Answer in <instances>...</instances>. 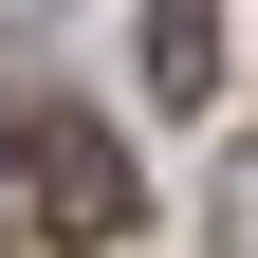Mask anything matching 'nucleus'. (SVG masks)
Here are the masks:
<instances>
[{
  "mask_svg": "<svg viewBox=\"0 0 258 258\" xmlns=\"http://www.w3.org/2000/svg\"><path fill=\"white\" fill-rule=\"evenodd\" d=\"M19 221H37V240H129V221H148L129 203V148L74 129V111H37L19 129Z\"/></svg>",
  "mask_w": 258,
  "mask_h": 258,
  "instance_id": "f257e3e1",
  "label": "nucleus"
},
{
  "mask_svg": "<svg viewBox=\"0 0 258 258\" xmlns=\"http://www.w3.org/2000/svg\"><path fill=\"white\" fill-rule=\"evenodd\" d=\"M148 92H166V111L221 92V19H203V0H148Z\"/></svg>",
  "mask_w": 258,
  "mask_h": 258,
  "instance_id": "f03ea898",
  "label": "nucleus"
}]
</instances>
